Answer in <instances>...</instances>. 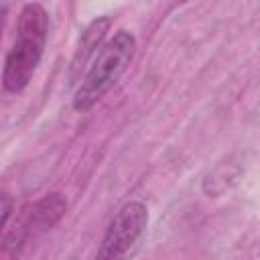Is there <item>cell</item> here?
Segmentation results:
<instances>
[{"label": "cell", "instance_id": "cell-5", "mask_svg": "<svg viewBox=\"0 0 260 260\" xmlns=\"http://www.w3.org/2000/svg\"><path fill=\"white\" fill-rule=\"evenodd\" d=\"M110 24H112L110 16H98V18L91 20V22L85 26V30L81 32L79 45H77L75 55H73V59H71V77H73V79L81 73V69L87 65V61L100 53V49L104 47V39H106V35H108Z\"/></svg>", "mask_w": 260, "mask_h": 260}, {"label": "cell", "instance_id": "cell-1", "mask_svg": "<svg viewBox=\"0 0 260 260\" xmlns=\"http://www.w3.org/2000/svg\"><path fill=\"white\" fill-rule=\"evenodd\" d=\"M49 35V14L39 2H28L16 22V37L4 59L2 85L8 93H20L32 79Z\"/></svg>", "mask_w": 260, "mask_h": 260}, {"label": "cell", "instance_id": "cell-4", "mask_svg": "<svg viewBox=\"0 0 260 260\" xmlns=\"http://www.w3.org/2000/svg\"><path fill=\"white\" fill-rule=\"evenodd\" d=\"M148 223V211L146 205L140 201H130L126 203L110 221L100 250H98V258L106 260V258H120L124 256L142 236L144 228Z\"/></svg>", "mask_w": 260, "mask_h": 260}, {"label": "cell", "instance_id": "cell-3", "mask_svg": "<svg viewBox=\"0 0 260 260\" xmlns=\"http://www.w3.org/2000/svg\"><path fill=\"white\" fill-rule=\"evenodd\" d=\"M67 211V201L61 193H49L43 199H39L37 203H32V207L24 213V217L20 219V223L4 236L2 240V252L8 254H18V250L22 246H26L30 240L39 238L41 234L49 232Z\"/></svg>", "mask_w": 260, "mask_h": 260}, {"label": "cell", "instance_id": "cell-6", "mask_svg": "<svg viewBox=\"0 0 260 260\" xmlns=\"http://www.w3.org/2000/svg\"><path fill=\"white\" fill-rule=\"evenodd\" d=\"M10 213H12V199L8 193H2V228H8Z\"/></svg>", "mask_w": 260, "mask_h": 260}, {"label": "cell", "instance_id": "cell-2", "mask_svg": "<svg viewBox=\"0 0 260 260\" xmlns=\"http://www.w3.org/2000/svg\"><path fill=\"white\" fill-rule=\"evenodd\" d=\"M136 53V37L130 30H118L110 41L104 43L100 53L93 57L87 73L73 95V108L77 112L91 110L122 77Z\"/></svg>", "mask_w": 260, "mask_h": 260}]
</instances>
